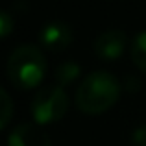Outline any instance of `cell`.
Instances as JSON below:
<instances>
[{"label":"cell","mask_w":146,"mask_h":146,"mask_svg":"<svg viewBox=\"0 0 146 146\" xmlns=\"http://www.w3.org/2000/svg\"><path fill=\"white\" fill-rule=\"evenodd\" d=\"M120 98V82L111 72L87 74L76 89V107L85 115H102Z\"/></svg>","instance_id":"1"},{"label":"cell","mask_w":146,"mask_h":146,"mask_svg":"<svg viewBox=\"0 0 146 146\" xmlns=\"http://www.w3.org/2000/svg\"><path fill=\"white\" fill-rule=\"evenodd\" d=\"M6 72L13 87L21 91H30L39 87L46 74V59L39 46L21 44L9 54L6 63Z\"/></svg>","instance_id":"2"},{"label":"cell","mask_w":146,"mask_h":146,"mask_svg":"<svg viewBox=\"0 0 146 146\" xmlns=\"http://www.w3.org/2000/svg\"><path fill=\"white\" fill-rule=\"evenodd\" d=\"M68 96L59 85H46L33 94L30 113L39 126L59 122L68 111Z\"/></svg>","instance_id":"3"},{"label":"cell","mask_w":146,"mask_h":146,"mask_svg":"<svg viewBox=\"0 0 146 146\" xmlns=\"http://www.w3.org/2000/svg\"><path fill=\"white\" fill-rule=\"evenodd\" d=\"M74 33L72 28L63 21H50L39 32V43L50 52H63L72 44Z\"/></svg>","instance_id":"4"},{"label":"cell","mask_w":146,"mask_h":146,"mask_svg":"<svg viewBox=\"0 0 146 146\" xmlns=\"http://www.w3.org/2000/svg\"><path fill=\"white\" fill-rule=\"evenodd\" d=\"M7 146H52V141L37 122H22L9 133Z\"/></svg>","instance_id":"5"},{"label":"cell","mask_w":146,"mask_h":146,"mask_svg":"<svg viewBox=\"0 0 146 146\" xmlns=\"http://www.w3.org/2000/svg\"><path fill=\"white\" fill-rule=\"evenodd\" d=\"M126 33L122 30H106L96 37L94 41V54L104 61H115L122 56L126 48Z\"/></svg>","instance_id":"6"},{"label":"cell","mask_w":146,"mask_h":146,"mask_svg":"<svg viewBox=\"0 0 146 146\" xmlns=\"http://www.w3.org/2000/svg\"><path fill=\"white\" fill-rule=\"evenodd\" d=\"M131 61L141 72L146 74V30L139 32L131 41Z\"/></svg>","instance_id":"7"},{"label":"cell","mask_w":146,"mask_h":146,"mask_svg":"<svg viewBox=\"0 0 146 146\" xmlns=\"http://www.w3.org/2000/svg\"><path fill=\"white\" fill-rule=\"evenodd\" d=\"M80 72H82V68H80V65H76L74 61H65V63H61L56 70V85H59V87L70 85L74 80L80 78Z\"/></svg>","instance_id":"8"},{"label":"cell","mask_w":146,"mask_h":146,"mask_svg":"<svg viewBox=\"0 0 146 146\" xmlns=\"http://www.w3.org/2000/svg\"><path fill=\"white\" fill-rule=\"evenodd\" d=\"M15 113V106H13V100L11 96L6 93V91L0 87V129H4L7 124L11 122Z\"/></svg>","instance_id":"9"},{"label":"cell","mask_w":146,"mask_h":146,"mask_svg":"<svg viewBox=\"0 0 146 146\" xmlns=\"http://www.w3.org/2000/svg\"><path fill=\"white\" fill-rule=\"evenodd\" d=\"M13 28H15V19L11 17L7 11L0 9V39H4V37L11 35Z\"/></svg>","instance_id":"10"},{"label":"cell","mask_w":146,"mask_h":146,"mask_svg":"<svg viewBox=\"0 0 146 146\" xmlns=\"http://www.w3.org/2000/svg\"><path fill=\"white\" fill-rule=\"evenodd\" d=\"M131 146H146V124L139 126L131 133Z\"/></svg>","instance_id":"11"}]
</instances>
